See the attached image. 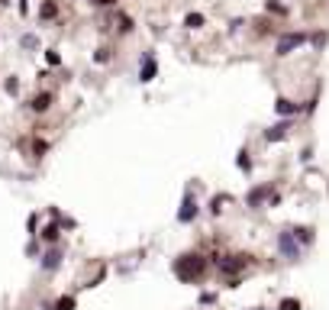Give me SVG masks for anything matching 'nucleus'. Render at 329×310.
<instances>
[{
  "label": "nucleus",
  "instance_id": "f257e3e1",
  "mask_svg": "<svg viewBox=\"0 0 329 310\" xmlns=\"http://www.w3.org/2000/svg\"><path fill=\"white\" fill-rule=\"evenodd\" d=\"M203 271H207V258L200 256V252H184V256L175 258V275L184 281V284L197 281Z\"/></svg>",
  "mask_w": 329,
  "mask_h": 310
},
{
  "label": "nucleus",
  "instance_id": "f03ea898",
  "mask_svg": "<svg viewBox=\"0 0 329 310\" xmlns=\"http://www.w3.org/2000/svg\"><path fill=\"white\" fill-rule=\"evenodd\" d=\"M278 249H281V256L291 258V262H297V258H300V246H297V236H294V230L278 232Z\"/></svg>",
  "mask_w": 329,
  "mask_h": 310
},
{
  "label": "nucleus",
  "instance_id": "7ed1b4c3",
  "mask_svg": "<svg viewBox=\"0 0 329 310\" xmlns=\"http://www.w3.org/2000/svg\"><path fill=\"white\" fill-rule=\"evenodd\" d=\"M304 42H306V36H304V32H287V36H281V39H278V49H275V52H278V55H291L294 49H300Z\"/></svg>",
  "mask_w": 329,
  "mask_h": 310
},
{
  "label": "nucleus",
  "instance_id": "20e7f679",
  "mask_svg": "<svg viewBox=\"0 0 329 310\" xmlns=\"http://www.w3.org/2000/svg\"><path fill=\"white\" fill-rule=\"evenodd\" d=\"M216 265H220L223 275H236L249 265V256H226V258H216Z\"/></svg>",
  "mask_w": 329,
  "mask_h": 310
},
{
  "label": "nucleus",
  "instance_id": "39448f33",
  "mask_svg": "<svg viewBox=\"0 0 329 310\" xmlns=\"http://www.w3.org/2000/svg\"><path fill=\"white\" fill-rule=\"evenodd\" d=\"M194 217H197V201L187 194V197H184V204H181V210H177V220H181V223H191Z\"/></svg>",
  "mask_w": 329,
  "mask_h": 310
},
{
  "label": "nucleus",
  "instance_id": "423d86ee",
  "mask_svg": "<svg viewBox=\"0 0 329 310\" xmlns=\"http://www.w3.org/2000/svg\"><path fill=\"white\" fill-rule=\"evenodd\" d=\"M58 262H61V249L52 246L46 256H42V268H46V271H55V268H58Z\"/></svg>",
  "mask_w": 329,
  "mask_h": 310
},
{
  "label": "nucleus",
  "instance_id": "0eeeda50",
  "mask_svg": "<svg viewBox=\"0 0 329 310\" xmlns=\"http://www.w3.org/2000/svg\"><path fill=\"white\" fill-rule=\"evenodd\" d=\"M287 129H291V120H284V123H275L268 132H265V139H268V142H278V139H284V136H287Z\"/></svg>",
  "mask_w": 329,
  "mask_h": 310
},
{
  "label": "nucleus",
  "instance_id": "6e6552de",
  "mask_svg": "<svg viewBox=\"0 0 329 310\" xmlns=\"http://www.w3.org/2000/svg\"><path fill=\"white\" fill-rule=\"evenodd\" d=\"M155 71H158V65H155V55H146V62H142V71H139V75H142V81H152Z\"/></svg>",
  "mask_w": 329,
  "mask_h": 310
},
{
  "label": "nucleus",
  "instance_id": "1a4fd4ad",
  "mask_svg": "<svg viewBox=\"0 0 329 310\" xmlns=\"http://www.w3.org/2000/svg\"><path fill=\"white\" fill-rule=\"evenodd\" d=\"M49 103H52V94H36V97L29 101V107L42 113V110H49Z\"/></svg>",
  "mask_w": 329,
  "mask_h": 310
},
{
  "label": "nucleus",
  "instance_id": "9d476101",
  "mask_svg": "<svg viewBox=\"0 0 329 310\" xmlns=\"http://www.w3.org/2000/svg\"><path fill=\"white\" fill-rule=\"evenodd\" d=\"M268 191H271V187H255V191L249 194V207H261V201L268 197Z\"/></svg>",
  "mask_w": 329,
  "mask_h": 310
},
{
  "label": "nucleus",
  "instance_id": "9b49d317",
  "mask_svg": "<svg viewBox=\"0 0 329 310\" xmlns=\"http://www.w3.org/2000/svg\"><path fill=\"white\" fill-rule=\"evenodd\" d=\"M275 110H278V113H281V116H291V113H297V103H294V101H284V97H281V101H278L275 103Z\"/></svg>",
  "mask_w": 329,
  "mask_h": 310
},
{
  "label": "nucleus",
  "instance_id": "f8f14e48",
  "mask_svg": "<svg viewBox=\"0 0 329 310\" xmlns=\"http://www.w3.org/2000/svg\"><path fill=\"white\" fill-rule=\"evenodd\" d=\"M294 236H297L300 242H313V230H310V226H297V230H294Z\"/></svg>",
  "mask_w": 329,
  "mask_h": 310
},
{
  "label": "nucleus",
  "instance_id": "ddd939ff",
  "mask_svg": "<svg viewBox=\"0 0 329 310\" xmlns=\"http://www.w3.org/2000/svg\"><path fill=\"white\" fill-rule=\"evenodd\" d=\"M184 26H187V29H200V26H203V16H200V13H187Z\"/></svg>",
  "mask_w": 329,
  "mask_h": 310
},
{
  "label": "nucleus",
  "instance_id": "4468645a",
  "mask_svg": "<svg viewBox=\"0 0 329 310\" xmlns=\"http://www.w3.org/2000/svg\"><path fill=\"white\" fill-rule=\"evenodd\" d=\"M55 310H75V297H58V301H55Z\"/></svg>",
  "mask_w": 329,
  "mask_h": 310
},
{
  "label": "nucleus",
  "instance_id": "2eb2a0df",
  "mask_svg": "<svg viewBox=\"0 0 329 310\" xmlns=\"http://www.w3.org/2000/svg\"><path fill=\"white\" fill-rule=\"evenodd\" d=\"M42 239L55 242V239H58V226H46V230H42Z\"/></svg>",
  "mask_w": 329,
  "mask_h": 310
},
{
  "label": "nucleus",
  "instance_id": "dca6fc26",
  "mask_svg": "<svg viewBox=\"0 0 329 310\" xmlns=\"http://www.w3.org/2000/svg\"><path fill=\"white\" fill-rule=\"evenodd\" d=\"M281 310H300V301H297V297H284V301H281Z\"/></svg>",
  "mask_w": 329,
  "mask_h": 310
},
{
  "label": "nucleus",
  "instance_id": "f3484780",
  "mask_svg": "<svg viewBox=\"0 0 329 310\" xmlns=\"http://www.w3.org/2000/svg\"><path fill=\"white\" fill-rule=\"evenodd\" d=\"M223 204H226V197H213V201H210V210H213V213H220Z\"/></svg>",
  "mask_w": 329,
  "mask_h": 310
},
{
  "label": "nucleus",
  "instance_id": "a211bd4d",
  "mask_svg": "<svg viewBox=\"0 0 329 310\" xmlns=\"http://www.w3.org/2000/svg\"><path fill=\"white\" fill-rule=\"evenodd\" d=\"M3 87H7V94H16V91H20V81H16V78H10Z\"/></svg>",
  "mask_w": 329,
  "mask_h": 310
},
{
  "label": "nucleus",
  "instance_id": "6ab92c4d",
  "mask_svg": "<svg viewBox=\"0 0 329 310\" xmlns=\"http://www.w3.org/2000/svg\"><path fill=\"white\" fill-rule=\"evenodd\" d=\"M249 165H252V162H249V152H239V168L249 171Z\"/></svg>",
  "mask_w": 329,
  "mask_h": 310
},
{
  "label": "nucleus",
  "instance_id": "aec40b11",
  "mask_svg": "<svg viewBox=\"0 0 329 310\" xmlns=\"http://www.w3.org/2000/svg\"><path fill=\"white\" fill-rule=\"evenodd\" d=\"M42 16H46V20H52V16H55V3H46V7H42Z\"/></svg>",
  "mask_w": 329,
  "mask_h": 310
},
{
  "label": "nucleus",
  "instance_id": "412c9836",
  "mask_svg": "<svg viewBox=\"0 0 329 310\" xmlns=\"http://www.w3.org/2000/svg\"><path fill=\"white\" fill-rule=\"evenodd\" d=\"M23 46L26 49H36V36H23Z\"/></svg>",
  "mask_w": 329,
  "mask_h": 310
},
{
  "label": "nucleus",
  "instance_id": "4be33fe9",
  "mask_svg": "<svg viewBox=\"0 0 329 310\" xmlns=\"http://www.w3.org/2000/svg\"><path fill=\"white\" fill-rule=\"evenodd\" d=\"M97 7H110V3H116V0H94Z\"/></svg>",
  "mask_w": 329,
  "mask_h": 310
}]
</instances>
